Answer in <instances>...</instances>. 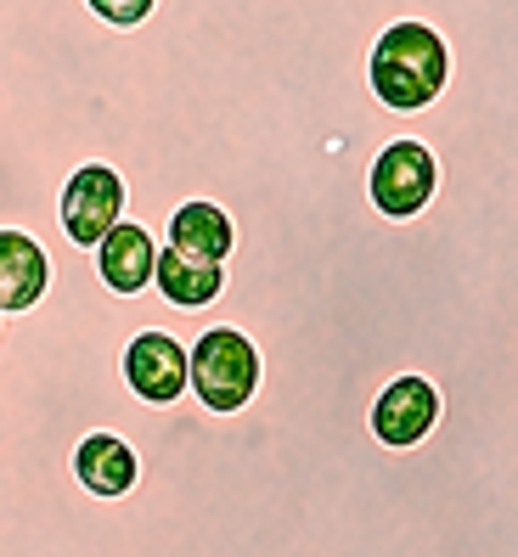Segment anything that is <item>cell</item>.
<instances>
[{
    "mask_svg": "<svg viewBox=\"0 0 518 557\" xmlns=\"http://www.w3.org/2000/svg\"><path fill=\"white\" fill-rule=\"evenodd\" d=\"M406 17L457 62L518 57V0H0V225L35 237L51 276L96 265L62 232V186L113 163L130 220L158 237L186 198L232 214L225 287L266 310L361 338L429 326L484 271V214L434 198L383 220L367 170L400 136H429L440 163L518 152V108L451 79L429 113H388L367 51ZM124 338L69 282L0 315V557L119 546L124 507L74 479V445L158 440L119 372Z\"/></svg>",
    "mask_w": 518,
    "mask_h": 557,
    "instance_id": "6da1fadb",
    "label": "cell"
},
{
    "mask_svg": "<svg viewBox=\"0 0 518 557\" xmlns=\"http://www.w3.org/2000/svg\"><path fill=\"white\" fill-rule=\"evenodd\" d=\"M367 85L388 113H429L451 85V40L434 23H388L367 51Z\"/></svg>",
    "mask_w": 518,
    "mask_h": 557,
    "instance_id": "7a4b0ae2",
    "label": "cell"
},
{
    "mask_svg": "<svg viewBox=\"0 0 518 557\" xmlns=\"http://www.w3.org/2000/svg\"><path fill=\"white\" fill-rule=\"evenodd\" d=\"M259 383H266V355H259V344L237 321H220L186 344V388L203 411H214V417L248 411Z\"/></svg>",
    "mask_w": 518,
    "mask_h": 557,
    "instance_id": "3957f363",
    "label": "cell"
},
{
    "mask_svg": "<svg viewBox=\"0 0 518 557\" xmlns=\"http://www.w3.org/2000/svg\"><path fill=\"white\" fill-rule=\"evenodd\" d=\"M440 147L429 136H400L388 141L372 170H367V198L383 220H417L440 198Z\"/></svg>",
    "mask_w": 518,
    "mask_h": 557,
    "instance_id": "277c9868",
    "label": "cell"
},
{
    "mask_svg": "<svg viewBox=\"0 0 518 557\" xmlns=\"http://www.w3.org/2000/svg\"><path fill=\"white\" fill-rule=\"evenodd\" d=\"M440 417H445V395H440V383L423 377V372L388 377V383L378 388L372 411H367L372 434H378L388 450H417V445L440 429Z\"/></svg>",
    "mask_w": 518,
    "mask_h": 557,
    "instance_id": "5b68a950",
    "label": "cell"
},
{
    "mask_svg": "<svg viewBox=\"0 0 518 557\" xmlns=\"http://www.w3.org/2000/svg\"><path fill=\"white\" fill-rule=\"evenodd\" d=\"M130 214V186L113 163H79L62 186V232L74 248H96Z\"/></svg>",
    "mask_w": 518,
    "mask_h": 557,
    "instance_id": "8992f818",
    "label": "cell"
},
{
    "mask_svg": "<svg viewBox=\"0 0 518 557\" xmlns=\"http://www.w3.org/2000/svg\"><path fill=\"white\" fill-rule=\"evenodd\" d=\"M119 372L130 383V395L147 406H175L192 395L186 388V338L164 333V326H147V333L130 338L119 355Z\"/></svg>",
    "mask_w": 518,
    "mask_h": 557,
    "instance_id": "52a82bcc",
    "label": "cell"
},
{
    "mask_svg": "<svg viewBox=\"0 0 518 557\" xmlns=\"http://www.w3.org/2000/svg\"><path fill=\"white\" fill-rule=\"evenodd\" d=\"M74 479L90 490L96 502H124L130 490L141 484V450L130 445L124 434L96 429L74 445Z\"/></svg>",
    "mask_w": 518,
    "mask_h": 557,
    "instance_id": "ba28073f",
    "label": "cell"
},
{
    "mask_svg": "<svg viewBox=\"0 0 518 557\" xmlns=\"http://www.w3.org/2000/svg\"><path fill=\"white\" fill-rule=\"evenodd\" d=\"M90 253H96V276H102L113 293H147L152 265H158V232H147L141 220L124 214Z\"/></svg>",
    "mask_w": 518,
    "mask_h": 557,
    "instance_id": "9c48e42d",
    "label": "cell"
},
{
    "mask_svg": "<svg viewBox=\"0 0 518 557\" xmlns=\"http://www.w3.org/2000/svg\"><path fill=\"white\" fill-rule=\"evenodd\" d=\"M46 287H51V253L17 225H0V315L35 310Z\"/></svg>",
    "mask_w": 518,
    "mask_h": 557,
    "instance_id": "30bf717a",
    "label": "cell"
},
{
    "mask_svg": "<svg viewBox=\"0 0 518 557\" xmlns=\"http://www.w3.org/2000/svg\"><path fill=\"white\" fill-rule=\"evenodd\" d=\"M158 243L175 248V253H192V259H209V265H225L232 248H237V225H232V214H225L220 203L192 198V203H181L164 220V237Z\"/></svg>",
    "mask_w": 518,
    "mask_h": 557,
    "instance_id": "8fae6325",
    "label": "cell"
},
{
    "mask_svg": "<svg viewBox=\"0 0 518 557\" xmlns=\"http://www.w3.org/2000/svg\"><path fill=\"white\" fill-rule=\"evenodd\" d=\"M152 287L164 293L170 305H181V310H209V305H220V293H225V265H209V259H192V253H175V248L158 243Z\"/></svg>",
    "mask_w": 518,
    "mask_h": 557,
    "instance_id": "7c38bea8",
    "label": "cell"
}]
</instances>
